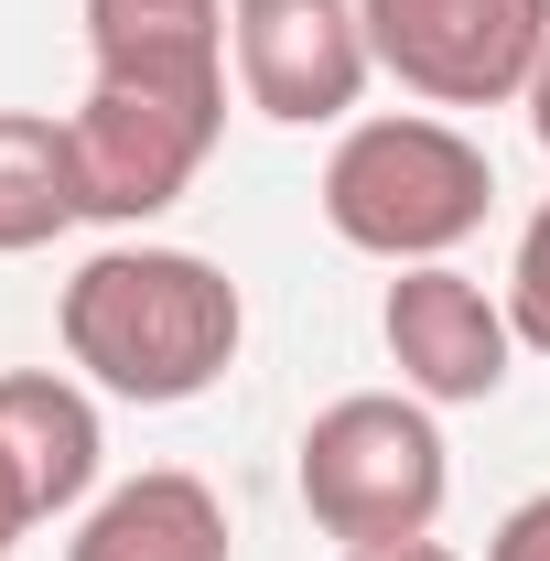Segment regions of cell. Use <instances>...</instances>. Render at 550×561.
I'll list each match as a JSON object with an SVG mask.
<instances>
[{
    "label": "cell",
    "mask_w": 550,
    "mask_h": 561,
    "mask_svg": "<svg viewBox=\"0 0 550 561\" xmlns=\"http://www.w3.org/2000/svg\"><path fill=\"white\" fill-rule=\"evenodd\" d=\"M98 400L76 389V378H55V367H11L0 378V465L22 476V496H33V518H55V507H76V496L98 486Z\"/></svg>",
    "instance_id": "obj_8"
},
{
    "label": "cell",
    "mask_w": 550,
    "mask_h": 561,
    "mask_svg": "<svg viewBox=\"0 0 550 561\" xmlns=\"http://www.w3.org/2000/svg\"><path fill=\"white\" fill-rule=\"evenodd\" d=\"M507 324H518V346L550 356V206L518 227V260H507Z\"/></svg>",
    "instance_id": "obj_12"
},
{
    "label": "cell",
    "mask_w": 550,
    "mask_h": 561,
    "mask_svg": "<svg viewBox=\"0 0 550 561\" xmlns=\"http://www.w3.org/2000/svg\"><path fill=\"white\" fill-rule=\"evenodd\" d=\"M529 130H540V151H550V55H540V76H529Z\"/></svg>",
    "instance_id": "obj_15"
},
{
    "label": "cell",
    "mask_w": 550,
    "mask_h": 561,
    "mask_svg": "<svg viewBox=\"0 0 550 561\" xmlns=\"http://www.w3.org/2000/svg\"><path fill=\"white\" fill-rule=\"evenodd\" d=\"M367 55L432 108H507L550 55V0H356Z\"/></svg>",
    "instance_id": "obj_5"
},
{
    "label": "cell",
    "mask_w": 550,
    "mask_h": 561,
    "mask_svg": "<svg viewBox=\"0 0 550 561\" xmlns=\"http://www.w3.org/2000/svg\"><path fill=\"white\" fill-rule=\"evenodd\" d=\"M485 195H496L485 151L454 119H421V108L356 119L335 140V162H324V227L367 260H400V271L465 249L485 227Z\"/></svg>",
    "instance_id": "obj_2"
},
{
    "label": "cell",
    "mask_w": 550,
    "mask_h": 561,
    "mask_svg": "<svg viewBox=\"0 0 550 561\" xmlns=\"http://www.w3.org/2000/svg\"><path fill=\"white\" fill-rule=\"evenodd\" d=\"M378 335H389L400 389H411V400H432V411L496 400V389H507V356H518L507 302H485V280H465L454 260H421V271L389 280V302H378Z\"/></svg>",
    "instance_id": "obj_7"
},
{
    "label": "cell",
    "mask_w": 550,
    "mask_h": 561,
    "mask_svg": "<svg viewBox=\"0 0 550 561\" xmlns=\"http://www.w3.org/2000/svg\"><path fill=\"white\" fill-rule=\"evenodd\" d=\"M485 561H550V496H518V507L496 518V540H485Z\"/></svg>",
    "instance_id": "obj_13"
},
{
    "label": "cell",
    "mask_w": 550,
    "mask_h": 561,
    "mask_svg": "<svg viewBox=\"0 0 550 561\" xmlns=\"http://www.w3.org/2000/svg\"><path fill=\"white\" fill-rule=\"evenodd\" d=\"M216 130H227V87H162V76H87V98L66 108L76 195L108 227L184 206V184L206 173Z\"/></svg>",
    "instance_id": "obj_4"
},
{
    "label": "cell",
    "mask_w": 550,
    "mask_h": 561,
    "mask_svg": "<svg viewBox=\"0 0 550 561\" xmlns=\"http://www.w3.org/2000/svg\"><path fill=\"white\" fill-rule=\"evenodd\" d=\"M55 324H66V356L108 400L173 411V400H206L216 378L238 367L249 302L195 249H98L66 280V313Z\"/></svg>",
    "instance_id": "obj_1"
},
{
    "label": "cell",
    "mask_w": 550,
    "mask_h": 561,
    "mask_svg": "<svg viewBox=\"0 0 550 561\" xmlns=\"http://www.w3.org/2000/svg\"><path fill=\"white\" fill-rule=\"evenodd\" d=\"M66 561H227V507H216L206 476L151 465V476L108 486L87 518H76Z\"/></svg>",
    "instance_id": "obj_9"
},
{
    "label": "cell",
    "mask_w": 550,
    "mask_h": 561,
    "mask_svg": "<svg viewBox=\"0 0 550 561\" xmlns=\"http://www.w3.org/2000/svg\"><path fill=\"white\" fill-rule=\"evenodd\" d=\"M345 561H454L443 540H378V551H345Z\"/></svg>",
    "instance_id": "obj_14"
},
{
    "label": "cell",
    "mask_w": 550,
    "mask_h": 561,
    "mask_svg": "<svg viewBox=\"0 0 550 561\" xmlns=\"http://www.w3.org/2000/svg\"><path fill=\"white\" fill-rule=\"evenodd\" d=\"M443 496H454V465H443L432 400H411V389H356L335 411H313V432H302V507H313L324 540H345V551L432 540Z\"/></svg>",
    "instance_id": "obj_3"
},
{
    "label": "cell",
    "mask_w": 550,
    "mask_h": 561,
    "mask_svg": "<svg viewBox=\"0 0 550 561\" xmlns=\"http://www.w3.org/2000/svg\"><path fill=\"white\" fill-rule=\"evenodd\" d=\"M87 66L227 87V0H87Z\"/></svg>",
    "instance_id": "obj_10"
},
{
    "label": "cell",
    "mask_w": 550,
    "mask_h": 561,
    "mask_svg": "<svg viewBox=\"0 0 550 561\" xmlns=\"http://www.w3.org/2000/svg\"><path fill=\"white\" fill-rule=\"evenodd\" d=\"M227 55H238L249 108L280 119V130L345 119L367 98V76H378L356 0H227Z\"/></svg>",
    "instance_id": "obj_6"
},
{
    "label": "cell",
    "mask_w": 550,
    "mask_h": 561,
    "mask_svg": "<svg viewBox=\"0 0 550 561\" xmlns=\"http://www.w3.org/2000/svg\"><path fill=\"white\" fill-rule=\"evenodd\" d=\"M87 195H76V151H66V119L44 108H0V260L66 238Z\"/></svg>",
    "instance_id": "obj_11"
}]
</instances>
